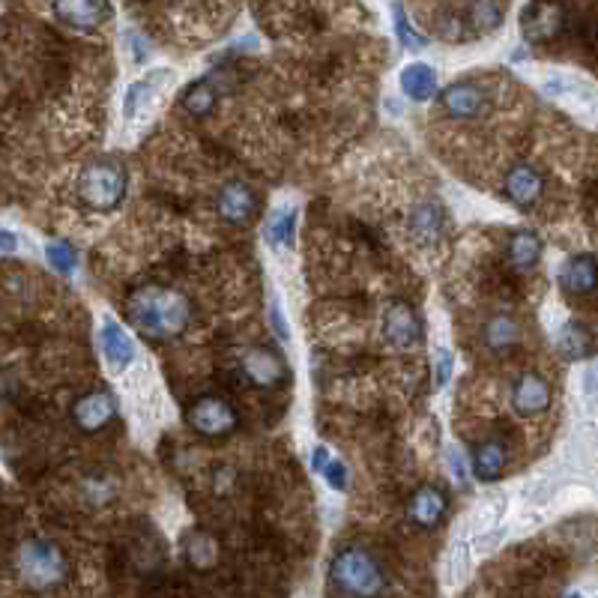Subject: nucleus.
I'll return each mask as SVG.
<instances>
[{
    "label": "nucleus",
    "instance_id": "nucleus-29",
    "mask_svg": "<svg viewBox=\"0 0 598 598\" xmlns=\"http://www.w3.org/2000/svg\"><path fill=\"white\" fill-rule=\"evenodd\" d=\"M392 15H395V33H398V42L404 45V48H410V51H419V48H425V39L413 30V24L407 21V15H404V6L401 3H395L392 6Z\"/></svg>",
    "mask_w": 598,
    "mask_h": 598
},
{
    "label": "nucleus",
    "instance_id": "nucleus-32",
    "mask_svg": "<svg viewBox=\"0 0 598 598\" xmlns=\"http://www.w3.org/2000/svg\"><path fill=\"white\" fill-rule=\"evenodd\" d=\"M449 374H452V353L449 350H437V377H434V383L446 386Z\"/></svg>",
    "mask_w": 598,
    "mask_h": 598
},
{
    "label": "nucleus",
    "instance_id": "nucleus-9",
    "mask_svg": "<svg viewBox=\"0 0 598 598\" xmlns=\"http://www.w3.org/2000/svg\"><path fill=\"white\" fill-rule=\"evenodd\" d=\"M51 9L60 24L81 33H93L111 18L108 0H51Z\"/></svg>",
    "mask_w": 598,
    "mask_h": 598
},
{
    "label": "nucleus",
    "instance_id": "nucleus-12",
    "mask_svg": "<svg viewBox=\"0 0 598 598\" xmlns=\"http://www.w3.org/2000/svg\"><path fill=\"white\" fill-rule=\"evenodd\" d=\"M216 210L228 225H249L258 213V195L252 192V186L234 180L219 192Z\"/></svg>",
    "mask_w": 598,
    "mask_h": 598
},
{
    "label": "nucleus",
    "instance_id": "nucleus-33",
    "mask_svg": "<svg viewBox=\"0 0 598 598\" xmlns=\"http://www.w3.org/2000/svg\"><path fill=\"white\" fill-rule=\"evenodd\" d=\"M326 461H329V449H326V446H317V449H314V458H311V467H314L317 473H323Z\"/></svg>",
    "mask_w": 598,
    "mask_h": 598
},
{
    "label": "nucleus",
    "instance_id": "nucleus-10",
    "mask_svg": "<svg viewBox=\"0 0 598 598\" xmlns=\"http://www.w3.org/2000/svg\"><path fill=\"white\" fill-rule=\"evenodd\" d=\"M114 416H117V401L108 389H93V392L81 395L72 407V422L84 434H96V431L108 428Z\"/></svg>",
    "mask_w": 598,
    "mask_h": 598
},
{
    "label": "nucleus",
    "instance_id": "nucleus-24",
    "mask_svg": "<svg viewBox=\"0 0 598 598\" xmlns=\"http://www.w3.org/2000/svg\"><path fill=\"white\" fill-rule=\"evenodd\" d=\"M183 108L192 114V117H207L213 108H216V90L210 81H195L186 87L183 93Z\"/></svg>",
    "mask_w": 598,
    "mask_h": 598
},
{
    "label": "nucleus",
    "instance_id": "nucleus-2",
    "mask_svg": "<svg viewBox=\"0 0 598 598\" xmlns=\"http://www.w3.org/2000/svg\"><path fill=\"white\" fill-rule=\"evenodd\" d=\"M15 566H18V578L33 593H51V590L63 587L72 572L63 548L48 539H27L18 548Z\"/></svg>",
    "mask_w": 598,
    "mask_h": 598
},
{
    "label": "nucleus",
    "instance_id": "nucleus-23",
    "mask_svg": "<svg viewBox=\"0 0 598 598\" xmlns=\"http://www.w3.org/2000/svg\"><path fill=\"white\" fill-rule=\"evenodd\" d=\"M267 243L276 249H288L294 246V234H297V213L294 210H276L267 222Z\"/></svg>",
    "mask_w": 598,
    "mask_h": 598
},
{
    "label": "nucleus",
    "instance_id": "nucleus-35",
    "mask_svg": "<svg viewBox=\"0 0 598 598\" xmlns=\"http://www.w3.org/2000/svg\"><path fill=\"white\" fill-rule=\"evenodd\" d=\"M566 598H584L581 593H572V596H566Z\"/></svg>",
    "mask_w": 598,
    "mask_h": 598
},
{
    "label": "nucleus",
    "instance_id": "nucleus-21",
    "mask_svg": "<svg viewBox=\"0 0 598 598\" xmlns=\"http://www.w3.org/2000/svg\"><path fill=\"white\" fill-rule=\"evenodd\" d=\"M557 347L566 359H587L593 356V332L584 323L569 320L557 335Z\"/></svg>",
    "mask_w": 598,
    "mask_h": 598
},
{
    "label": "nucleus",
    "instance_id": "nucleus-28",
    "mask_svg": "<svg viewBox=\"0 0 598 598\" xmlns=\"http://www.w3.org/2000/svg\"><path fill=\"white\" fill-rule=\"evenodd\" d=\"M45 258H48L51 270H57L60 276H69V273L75 270V264H78V255H75V249H72L69 243H63V240H57V243H48V246H45Z\"/></svg>",
    "mask_w": 598,
    "mask_h": 598
},
{
    "label": "nucleus",
    "instance_id": "nucleus-18",
    "mask_svg": "<svg viewBox=\"0 0 598 598\" xmlns=\"http://www.w3.org/2000/svg\"><path fill=\"white\" fill-rule=\"evenodd\" d=\"M470 464H473V476H476L479 482H497V479H503V473H506L509 452H506V446H503L500 440H485V443L476 446Z\"/></svg>",
    "mask_w": 598,
    "mask_h": 598
},
{
    "label": "nucleus",
    "instance_id": "nucleus-11",
    "mask_svg": "<svg viewBox=\"0 0 598 598\" xmlns=\"http://www.w3.org/2000/svg\"><path fill=\"white\" fill-rule=\"evenodd\" d=\"M551 398H554L551 383L542 374H536V371L521 374L518 383H515V389H512V407H515L518 416H539V413H545L551 407Z\"/></svg>",
    "mask_w": 598,
    "mask_h": 598
},
{
    "label": "nucleus",
    "instance_id": "nucleus-7",
    "mask_svg": "<svg viewBox=\"0 0 598 598\" xmlns=\"http://www.w3.org/2000/svg\"><path fill=\"white\" fill-rule=\"evenodd\" d=\"M521 30L533 45L557 39L566 30V6L560 0H533L521 15Z\"/></svg>",
    "mask_w": 598,
    "mask_h": 598
},
{
    "label": "nucleus",
    "instance_id": "nucleus-25",
    "mask_svg": "<svg viewBox=\"0 0 598 598\" xmlns=\"http://www.w3.org/2000/svg\"><path fill=\"white\" fill-rule=\"evenodd\" d=\"M183 551H186V560L198 569H210L216 563V542L207 536V533H189L186 542H183Z\"/></svg>",
    "mask_w": 598,
    "mask_h": 598
},
{
    "label": "nucleus",
    "instance_id": "nucleus-14",
    "mask_svg": "<svg viewBox=\"0 0 598 598\" xmlns=\"http://www.w3.org/2000/svg\"><path fill=\"white\" fill-rule=\"evenodd\" d=\"M545 192V177L533 168V165H515L506 174V198L518 207V210H530L539 204Z\"/></svg>",
    "mask_w": 598,
    "mask_h": 598
},
{
    "label": "nucleus",
    "instance_id": "nucleus-1",
    "mask_svg": "<svg viewBox=\"0 0 598 598\" xmlns=\"http://www.w3.org/2000/svg\"><path fill=\"white\" fill-rule=\"evenodd\" d=\"M129 323L153 341L180 338L192 323V302L168 285H144L126 299Z\"/></svg>",
    "mask_w": 598,
    "mask_h": 598
},
{
    "label": "nucleus",
    "instance_id": "nucleus-6",
    "mask_svg": "<svg viewBox=\"0 0 598 598\" xmlns=\"http://www.w3.org/2000/svg\"><path fill=\"white\" fill-rule=\"evenodd\" d=\"M240 371H243L246 383H252L258 389H276V386L288 383V362L270 344L249 347L240 359Z\"/></svg>",
    "mask_w": 598,
    "mask_h": 598
},
{
    "label": "nucleus",
    "instance_id": "nucleus-26",
    "mask_svg": "<svg viewBox=\"0 0 598 598\" xmlns=\"http://www.w3.org/2000/svg\"><path fill=\"white\" fill-rule=\"evenodd\" d=\"M165 78H168V69H159V72H153L150 78H144V81H138V84H132L129 87V93H126V105H123V114L126 117H135L138 114V105H141V99H150L162 84H165Z\"/></svg>",
    "mask_w": 598,
    "mask_h": 598
},
{
    "label": "nucleus",
    "instance_id": "nucleus-27",
    "mask_svg": "<svg viewBox=\"0 0 598 598\" xmlns=\"http://www.w3.org/2000/svg\"><path fill=\"white\" fill-rule=\"evenodd\" d=\"M440 228H443V213L437 204H422L416 213H413V234L425 243L437 240L440 237Z\"/></svg>",
    "mask_w": 598,
    "mask_h": 598
},
{
    "label": "nucleus",
    "instance_id": "nucleus-8",
    "mask_svg": "<svg viewBox=\"0 0 598 598\" xmlns=\"http://www.w3.org/2000/svg\"><path fill=\"white\" fill-rule=\"evenodd\" d=\"M383 338L398 347V350H407L413 344L422 341V317L419 311L404 302V299H392L383 311Z\"/></svg>",
    "mask_w": 598,
    "mask_h": 598
},
{
    "label": "nucleus",
    "instance_id": "nucleus-30",
    "mask_svg": "<svg viewBox=\"0 0 598 598\" xmlns=\"http://www.w3.org/2000/svg\"><path fill=\"white\" fill-rule=\"evenodd\" d=\"M470 18H473V24H476L479 30H494V27L500 24L503 12H500V6H497L494 0H479V3L473 6Z\"/></svg>",
    "mask_w": 598,
    "mask_h": 598
},
{
    "label": "nucleus",
    "instance_id": "nucleus-15",
    "mask_svg": "<svg viewBox=\"0 0 598 598\" xmlns=\"http://www.w3.org/2000/svg\"><path fill=\"white\" fill-rule=\"evenodd\" d=\"M596 255L584 252V255H575L563 264L560 270V288L569 294V297L590 299L596 294Z\"/></svg>",
    "mask_w": 598,
    "mask_h": 598
},
{
    "label": "nucleus",
    "instance_id": "nucleus-31",
    "mask_svg": "<svg viewBox=\"0 0 598 598\" xmlns=\"http://www.w3.org/2000/svg\"><path fill=\"white\" fill-rule=\"evenodd\" d=\"M323 476H326V482H329V488L332 491H344L347 488V467H344V461H326V467H323Z\"/></svg>",
    "mask_w": 598,
    "mask_h": 598
},
{
    "label": "nucleus",
    "instance_id": "nucleus-22",
    "mask_svg": "<svg viewBox=\"0 0 598 598\" xmlns=\"http://www.w3.org/2000/svg\"><path fill=\"white\" fill-rule=\"evenodd\" d=\"M485 341H488L491 350H500V353L512 350V347L521 341V326H518V320L509 317V314L491 317L488 326H485Z\"/></svg>",
    "mask_w": 598,
    "mask_h": 598
},
{
    "label": "nucleus",
    "instance_id": "nucleus-20",
    "mask_svg": "<svg viewBox=\"0 0 598 598\" xmlns=\"http://www.w3.org/2000/svg\"><path fill=\"white\" fill-rule=\"evenodd\" d=\"M401 90L413 102H428L437 90V72L428 63H410L401 72Z\"/></svg>",
    "mask_w": 598,
    "mask_h": 598
},
{
    "label": "nucleus",
    "instance_id": "nucleus-34",
    "mask_svg": "<svg viewBox=\"0 0 598 598\" xmlns=\"http://www.w3.org/2000/svg\"><path fill=\"white\" fill-rule=\"evenodd\" d=\"M15 246H18L15 234H9V231H0V252H15Z\"/></svg>",
    "mask_w": 598,
    "mask_h": 598
},
{
    "label": "nucleus",
    "instance_id": "nucleus-16",
    "mask_svg": "<svg viewBox=\"0 0 598 598\" xmlns=\"http://www.w3.org/2000/svg\"><path fill=\"white\" fill-rule=\"evenodd\" d=\"M443 108L449 117L455 120H470V117H479L485 111V93L482 87L470 84V81H461V84H452L443 90Z\"/></svg>",
    "mask_w": 598,
    "mask_h": 598
},
{
    "label": "nucleus",
    "instance_id": "nucleus-4",
    "mask_svg": "<svg viewBox=\"0 0 598 598\" xmlns=\"http://www.w3.org/2000/svg\"><path fill=\"white\" fill-rule=\"evenodd\" d=\"M123 195H126V168L114 159H96L78 177V198L96 213H111L114 207H120Z\"/></svg>",
    "mask_w": 598,
    "mask_h": 598
},
{
    "label": "nucleus",
    "instance_id": "nucleus-3",
    "mask_svg": "<svg viewBox=\"0 0 598 598\" xmlns=\"http://www.w3.org/2000/svg\"><path fill=\"white\" fill-rule=\"evenodd\" d=\"M332 587L347 598H380L386 593V575L380 563L362 548H344L329 566Z\"/></svg>",
    "mask_w": 598,
    "mask_h": 598
},
{
    "label": "nucleus",
    "instance_id": "nucleus-5",
    "mask_svg": "<svg viewBox=\"0 0 598 598\" xmlns=\"http://www.w3.org/2000/svg\"><path fill=\"white\" fill-rule=\"evenodd\" d=\"M186 419H189V428H192L195 434L207 437V440L231 437V434L237 431V425H240L237 407H234L228 398L213 395V392L195 398V404L189 407Z\"/></svg>",
    "mask_w": 598,
    "mask_h": 598
},
{
    "label": "nucleus",
    "instance_id": "nucleus-13",
    "mask_svg": "<svg viewBox=\"0 0 598 598\" xmlns=\"http://www.w3.org/2000/svg\"><path fill=\"white\" fill-rule=\"evenodd\" d=\"M446 509H449L446 494H443L437 485H422V488L413 494L410 506H407V518H410L419 530H434V527L443 524Z\"/></svg>",
    "mask_w": 598,
    "mask_h": 598
},
{
    "label": "nucleus",
    "instance_id": "nucleus-17",
    "mask_svg": "<svg viewBox=\"0 0 598 598\" xmlns=\"http://www.w3.org/2000/svg\"><path fill=\"white\" fill-rule=\"evenodd\" d=\"M99 347H102L105 362L114 371H123L135 359V341L129 338V332L117 320H105V326L99 332Z\"/></svg>",
    "mask_w": 598,
    "mask_h": 598
},
{
    "label": "nucleus",
    "instance_id": "nucleus-19",
    "mask_svg": "<svg viewBox=\"0 0 598 598\" xmlns=\"http://www.w3.org/2000/svg\"><path fill=\"white\" fill-rule=\"evenodd\" d=\"M542 252H545L542 237L533 231H515L509 240V264L518 273H530L542 261Z\"/></svg>",
    "mask_w": 598,
    "mask_h": 598
}]
</instances>
